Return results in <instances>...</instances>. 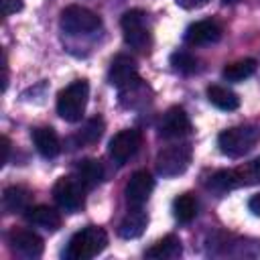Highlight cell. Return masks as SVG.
<instances>
[{"label":"cell","instance_id":"1","mask_svg":"<svg viewBox=\"0 0 260 260\" xmlns=\"http://www.w3.org/2000/svg\"><path fill=\"white\" fill-rule=\"evenodd\" d=\"M108 246V234L100 225H87L71 236L65 258L67 260H89L98 254H102Z\"/></svg>","mask_w":260,"mask_h":260},{"label":"cell","instance_id":"2","mask_svg":"<svg viewBox=\"0 0 260 260\" xmlns=\"http://www.w3.org/2000/svg\"><path fill=\"white\" fill-rule=\"evenodd\" d=\"M87 100H89V83L85 79H77L59 91L57 114L65 122H79L85 114Z\"/></svg>","mask_w":260,"mask_h":260},{"label":"cell","instance_id":"3","mask_svg":"<svg viewBox=\"0 0 260 260\" xmlns=\"http://www.w3.org/2000/svg\"><path fill=\"white\" fill-rule=\"evenodd\" d=\"M258 140H260V128L252 124H242V126H232L223 130L217 136V146L223 154L238 158L250 152Z\"/></svg>","mask_w":260,"mask_h":260},{"label":"cell","instance_id":"4","mask_svg":"<svg viewBox=\"0 0 260 260\" xmlns=\"http://www.w3.org/2000/svg\"><path fill=\"white\" fill-rule=\"evenodd\" d=\"M120 26H122V35H124V41L128 47H132L136 51H148L152 37H150V28H148L144 10H140V8L126 10L120 18Z\"/></svg>","mask_w":260,"mask_h":260},{"label":"cell","instance_id":"5","mask_svg":"<svg viewBox=\"0 0 260 260\" xmlns=\"http://www.w3.org/2000/svg\"><path fill=\"white\" fill-rule=\"evenodd\" d=\"M193 150L189 144H171L158 150L156 154V173L162 177H177L183 175L191 165Z\"/></svg>","mask_w":260,"mask_h":260},{"label":"cell","instance_id":"6","mask_svg":"<svg viewBox=\"0 0 260 260\" xmlns=\"http://www.w3.org/2000/svg\"><path fill=\"white\" fill-rule=\"evenodd\" d=\"M102 26V18L79 4H71L61 12V28L69 35H87Z\"/></svg>","mask_w":260,"mask_h":260},{"label":"cell","instance_id":"7","mask_svg":"<svg viewBox=\"0 0 260 260\" xmlns=\"http://www.w3.org/2000/svg\"><path fill=\"white\" fill-rule=\"evenodd\" d=\"M85 191L87 187L75 177V175H69V177H61L55 187H53V199L55 203L63 209V211H77L83 207V201H85Z\"/></svg>","mask_w":260,"mask_h":260},{"label":"cell","instance_id":"8","mask_svg":"<svg viewBox=\"0 0 260 260\" xmlns=\"http://www.w3.org/2000/svg\"><path fill=\"white\" fill-rule=\"evenodd\" d=\"M140 144H142L140 130H136V128H124V130H120V132H116L112 136V140L108 144V152H110V156L118 165H124V162H128L138 152Z\"/></svg>","mask_w":260,"mask_h":260},{"label":"cell","instance_id":"9","mask_svg":"<svg viewBox=\"0 0 260 260\" xmlns=\"http://www.w3.org/2000/svg\"><path fill=\"white\" fill-rule=\"evenodd\" d=\"M158 134L167 140H177V138H185L191 134V120L187 116V112L179 106H173L165 112L160 124H158Z\"/></svg>","mask_w":260,"mask_h":260},{"label":"cell","instance_id":"10","mask_svg":"<svg viewBox=\"0 0 260 260\" xmlns=\"http://www.w3.org/2000/svg\"><path fill=\"white\" fill-rule=\"evenodd\" d=\"M140 79L138 75V67H136V61L128 55H116L110 63V71H108V81L120 89L136 83Z\"/></svg>","mask_w":260,"mask_h":260},{"label":"cell","instance_id":"11","mask_svg":"<svg viewBox=\"0 0 260 260\" xmlns=\"http://www.w3.org/2000/svg\"><path fill=\"white\" fill-rule=\"evenodd\" d=\"M152 189H154V179H152V175H150L148 171H136V173L130 177V181L126 183V187H124L126 203H128L130 207H142V205L148 201Z\"/></svg>","mask_w":260,"mask_h":260},{"label":"cell","instance_id":"12","mask_svg":"<svg viewBox=\"0 0 260 260\" xmlns=\"http://www.w3.org/2000/svg\"><path fill=\"white\" fill-rule=\"evenodd\" d=\"M8 244L16 254H20L24 258H39L45 248L43 238L39 234L30 232V230H16V228L8 234Z\"/></svg>","mask_w":260,"mask_h":260},{"label":"cell","instance_id":"13","mask_svg":"<svg viewBox=\"0 0 260 260\" xmlns=\"http://www.w3.org/2000/svg\"><path fill=\"white\" fill-rule=\"evenodd\" d=\"M221 39V26L215 20H197L187 26L185 30V43L187 45H211Z\"/></svg>","mask_w":260,"mask_h":260},{"label":"cell","instance_id":"14","mask_svg":"<svg viewBox=\"0 0 260 260\" xmlns=\"http://www.w3.org/2000/svg\"><path fill=\"white\" fill-rule=\"evenodd\" d=\"M146 225H148L146 211H142V207H130V211L124 215V219L118 225V234L124 240H134L144 234Z\"/></svg>","mask_w":260,"mask_h":260},{"label":"cell","instance_id":"15","mask_svg":"<svg viewBox=\"0 0 260 260\" xmlns=\"http://www.w3.org/2000/svg\"><path fill=\"white\" fill-rule=\"evenodd\" d=\"M24 217H26L28 223H32L37 228H43V230H49V232H55V230L61 228L59 211L49 207V205H30L24 211Z\"/></svg>","mask_w":260,"mask_h":260},{"label":"cell","instance_id":"16","mask_svg":"<svg viewBox=\"0 0 260 260\" xmlns=\"http://www.w3.org/2000/svg\"><path fill=\"white\" fill-rule=\"evenodd\" d=\"M32 142H35L39 154L45 158H55L61 152V140L53 128L43 126V128L32 130Z\"/></svg>","mask_w":260,"mask_h":260},{"label":"cell","instance_id":"17","mask_svg":"<svg viewBox=\"0 0 260 260\" xmlns=\"http://www.w3.org/2000/svg\"><path fill=\"white\" fill-rule=\"evenodd\" d=\"M183 252V246H181V240L177 236H165L162 240L154 242L146 252L144 256L146 258H152V260H173V258H179Z\"/></svg>","mask_w":260,"mask_h":260},{"label":"cell","instance_id":"18","mask_svg":"<svg viewBox=\"0 0 260 260\" xmlns=\"http://www.w3.org/2000/svg\"><path fill=\"white\" fill-rule=\"evenodd\" d=\"M75 177L89 191V189H93V187H98L102 183V179H104V167H102V162L98 158H83L75 167Z\"/></svg>","mask_w":260,"mask_h":260},{"label":"cell","instance_id":"19","mask_svg":"<svg viewBox=\"0 0 260 260\" xmlns=\"http://www.w3.org/2000/svg\"><path fill=\"white\" fill-rule=\"evenodd\" d=\"M2 203H4L6 211H12V213L26 211L30 207V193H28V189H24L20 185H10L2 193Z\"/></svg>","mask_w":260,"mask_h":260},{"label":"cell","instance_id":"20","mask_svg":"<svg viewBox=\"0 0 260 260\" xmlns=\"http://www.w3.org/2000/svg\"><path fill=\"white\" fill-rule=\"evenodd\" d=\"M207 100H209V104H213L215 108H219L223 112H234L240 108L238 93H234L232 89H228L223 85H209L207 87Z\"/></svg>","mask_w":260,"mask_h":260},{"label":"cell","instance_id":"21","mask_svg":"<svg viewBox=\"0 0 260 260\" xmlns=\"http://www.w3.org/2000/svg\"><path fill=\"white\" fill-rule=\"evenodd\" d=\"M244 185V179L240 175L238 169H223V171H217L211 175L209 179V187L215 189V191H232L236 187H242Z\"/></svg>","mask_w":260,"mask_h":260},{"label":"cell","instance_id":"22","mask_svg":"<svg viewBox=\"0 0 260 260\" xmlns=\"http://www.w3.org/2000/svg\"><path fill=\"white\" fill-rule=\"evenodd\" d=\"M173 213L181 223H189L197 215V199L191 193H183L173 201Z\"/></svg>","mask_w":260,"mask_h":260},{"label":"cell","instance_id":"23","mask_svg":"<svg viewBox=\"0 0 260 260\" xmlns=\"http://www.w3.org/2000/svg\"><path fill=\"white\" fill-rule=\"evenodd\" d=\"M254 71H256V61L254 59H240V61H234V63L225 65L221 75L228 81H242V79H248L250 75H254Z\"/></svg>","mask_w":260,"mask_h":260},{"label":"cell","instance_id":"24","mask_svg":"<svg viewBox=\"0 0 260 260\" xmlns=\"http://www.w3.org/2000/svg\"><path fill=\"white\" fill-rule=\"evenodd\" d=\"M104 134V120L102 118H91L89 122H85L83 130L77 134V144H93L102 138Z\"/></svg>","mask_w":260,"mask_h":260},{"label":"cell","instance_id":"25","mask_svg":"<svg viewBox=\"0 0 260 260\" xmlns=\"http://www.w3.org/2000/svg\"><path fill=\"white\" fill-rule=\"evenodd\" d=\"M171 65H173L175 71L185 73V75H191L197 69V59L191 53H187V51H175L171 55Z\"/></svg>","mask_w":260,"mask_h":260},{"label":"cell","instance_id":"26","mask_svg":"<svg viewBox=\"0 0 260 260\" xmlns=\"http://www.w3.org/2000/svg\"><path fill=\"white\" fill-rule=\"evenodd\" d=\"M242 179H244V185H250V183H258L260 181V156L256 160H252L248 167L244 169H238Z\"/></svg>","mask_w":260,"mask_h":260},{"label":"cell","instance_id":"27","mask_svg":"<svg viewBox=\"0 0 260 260\" xmlns=\"http://www.w3.org/2000/svg\"><path fill=\"white\" fill-rule=\"evenodd\" d=\"M18 10H22V0H2V14L4 16H10Z\"/></svg>","mask_w":260,"mask_h":260},{"label":"cell","instance_id":"28","mask_svg":"<svg viewBox=\"0 0 260 260\" xmlns=\"http://www.w3.org/2000/svg\"><path fill=\"white\" fill-rule=\"evenodd\" d=\"M209 0H177V4L181 6V8H187V10H191V8H201V6H205Z\"/></svg>","mask_w":260,"mask_h":260},{"label":"cell","instance_id":"29","mask_svg":"<svg viewBox=\"0 0 260 260\" xmlns=\"http://www.w3.org/2000/svg\"><path fill=\"white\" fill-rule=\"evenodd\" d=\"M248 209L254 213V215H260V193L252 195L250 201H248Z\"/></svg>","mask_w":260,"mask_h":260},{"label":"cell","instance_id":"30","mask_svg":"<svg viewBox=\"0 0 260 260\" xmlns=\"http://www.w3.org/2000/svg\"><path fill=\"white\" fill-rule=\"evenodd\" d=\"M0 142H2V165H6L8 154H10V140H8V136H2Z\"/></svg>","mask_w":260,"mask_h":260}]
</instances>
